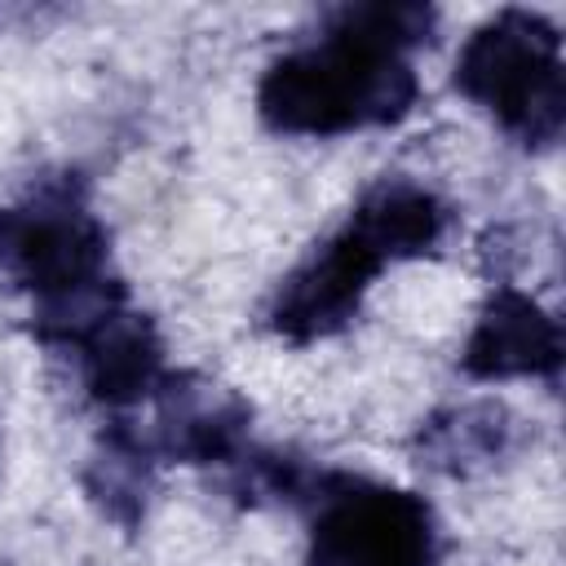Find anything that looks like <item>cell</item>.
Masks as SVG:
<instances>
[{
    "mask_svg": "<svg viewBox=\"0 0 566 566\" xmlns=\"http://www.w3.org/2000/svg\"><path fill=\"white\" fill-rule=\"evenodd\" d=\"M252 407L199 371H164L150 398L115 411L106 438L142 451L150 464H234L248 447Z\"/></svg>",
    "mask_w": 566,
    "mask_h": 566,
    "instance_id": "5",
    "label": "cell"
},
{
    "mask_svg": "<svg viewBox=\"0 0 566 566\" xmlns=\"http://www.w3.org/2000/svg\"><path fill=\"white\" fill-rule=\"evenodd\" d=\"M150 478H155V464L142 451L102 433V447L84 469V491L111 522H119L124 531H137V522L146 513Z\"/></svg>",
    "mask_w": 566,
    "mask_h": 566,
    "instance_id": "11",
    "label": "cell"
},
{
    "mask_svg": "<svg viewBox=\"0 0 566 566\" xmlns=\"http://www.w3.org/2000/svg\"><path fill=\"white\" fill-rule=\"evenodd\" d=\"M389 265L429 256L451 226V208L420 181L411 177H380L376 186L363 190L354 212L345 217Z\"/></svg>",
    "mask_w": 566,
    "mask_h": 566,
    "instance_id": "10",
    "label": "cell"
},
{
    "mask_svg": "<svg viewBox=\"0 0 566 566\" xmlns=\"http://www.w3.org/2000/svg\"><path fill=\"white\" fill-rule=\"evenodd\" d=\"M106 256V226L93 217L75 172L44 177L0 208V283L31 292L35 305L111 279Z\"/></svg>",
    "mask_w": 566,
    "mask_h": 566,
    "instance_id": "3",
    "label": "cell"
},
{
    "mask_svg": "<svg viewBox=\"0 0 566 566\" xmlns=\"http://www.w3.org/2000/svg\"><path fill=\"white\" fill-rule=\"evenodd\" d=\"M389 261L345 221L332 239H323L274 292L265 323L287 345H314L354 323L367 287Z\"/></svg>",
    "mask_w": 566,
    "mask_h": 566,
    "instance_id": "6",
    "label": "cell"
},
{
    "mask_svg": "<svg viewBox=\"0 0 566 566\" xmlns=\"http://www.w3.org/2000/svg\"><path fill=\"white\" fill-rule=\"evenodd\" d=\"M526 442V424L495 398H473L433 411L416 429V455L447 478H478L513 460Z\"/></svg>",
    "mask_w": 566,
    "mask_h": 566,
    "instance_id": "9",
    "label": "cell"
},
{
    "mask_svg": "<svg viewBox=\"0 0 566 566\" xmlns=\"http://www.w3.org/2000/svg\"><path fill=\"white\" fill-rule=\"evenodd\" d=\"M438 13L429 4H345L327 13L323 35L270 62L256 88L265 128L287 137H340L385 128L411 115L420 80L407 62L429 44Z\"/></svg>",
    "mask_w": 566,
    "mask_h": 566,
    "instance_id": "1",
    "label": "cell"
},
{
    "mask_svg": "<svg viewBox=\"0 0 566 566\" xmlns=\"http://www.w3.org/2000/svg\"><path fill=\"white\" fill-rule=\"evenodd\" d=\"M562 358H566L562 323L535 296H526L509 283H500L486 296V305L460 349V367L473 380H513V376L557 380Z\"/></svg>",
    "mask_w": 566,
    "mask_h": 566,
    "instance_id": "7",
    "label": "cell"
},
{
    "mask_svg": "<svg viewBox=\"0 0 566 566\" xmlns=\"http://www.w3.org/2000/svg\"><path fill=\"white\" fill-rule=\"evenodd\" d=\"M80 367V380L93 402L106 411H133L150 398V389L164 380V340L155 323L128 305L111 310L97 327H88L71 349Z\"/></svg>",
    "mask_w": 566,
    "mask_h": 566,
    "instance_id": "8",
    "label": "cell"
},
{
    "mask_svg": "<svg viewBox=\"0 0 566 566\" xmlns=\"http://www.w3.org/2000/svg\"><path fill=\"white\" fill-rule=\"evenodd\" d=\"M438 557L442 526L424 495L327 473L314 495L305 566H433Z\"/></svg>",
    "mask_w": 566,
    "mask_h": 566,
    "instance_id": "4",
    "label": "cell"
},
{
    "mask_svg": "<svg viewBox=\"0 0 566 566\" xmlns=\"http://www.w3.org/2000/svg\"><path fill=\"white\" fill-rule=\"evenodd\" d=\"M455 88L491 111L526 150L557 146L566 128L562 31L535 9H500L455 57Z\"/></svg>",
    "mask_w": 566,
    "mask_h": 566,
    "instance_id": "2",
    "label": "cell"
}]
</instances>
